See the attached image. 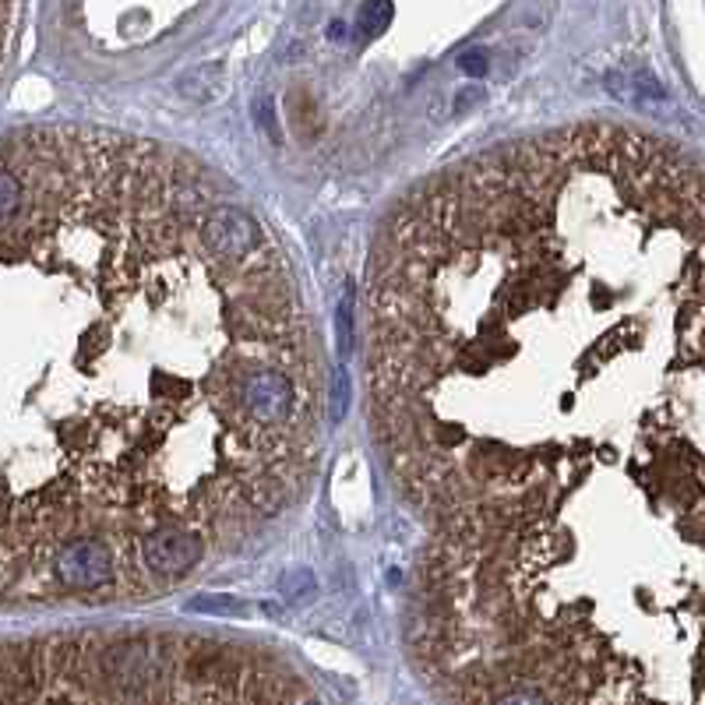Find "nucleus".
I'll use <instances>...</instances> for the list:
<instances>
[{
    "label": "nucleus",
    "instance_id": "obj_1",
    "mask_svg": "<svg viewBox=\"0 0 705 705\" xmlns=\"http://www.w3.org/2000/svg\"><path fill=\"white\" fill-rule=\"evenodd\" d=\"M0 705H325L268 653L191 635L0 649Z\"/></svg>",
    "mask_w": 705,
    "mask_h": 705
},
{
    "label": "nucleus",
    "instance_id": "obj_2",
    "mask_svg": "<svg viewBox=\"0 0 705 705\" xmlns=\"http://www.w3.org/2000/svg\"><path fill=\"white\" fill-rule=\"evenodd\" d=\"M57 579L71 593H92L103 589L117 575V554L106 540L99 536H85V540H71L60 547L57 554Z\"/></svg>",
    "mask_w": 705,
    "mask_h": 705
},
{
    "label": "nucleus",
    "instance_id": "obj_3",
    "mask_svg": "<svg viewBox=\"0 0 705 705\" xmlns=\"http://www.w3.org/2000/svg\"><path fill=\"white\" fill-rule=\"evenodd\" d=\"M205 543V536L191 533V529H159L141 540V568L156 579H184L205 561Z\"/></svg>",
    "mask_w": 705,
    "mask_h": 705
},
{
    "label": "nucleus",
    "instance_id": "obj_4",
    "mask_svg": "<svg viewBox=\"0 0 705 705\" xmlns=\"http://www.w3.org/2000/svg\"><path fill=\"white\" fill-rule=\"evenodd\" d=\"M392 15H395L392 0H364L357 15V29L364 32L367 39H374L392 25Z\"/></svg>",
    "mask_w": 705,
    "mask_h": 705
},
{
    "label": "nucleus",
    "instance_id": "obj_5",
    "mask_svg": "<svg viewBox=\"0 0 705 705\" xmlns=\"http://www.w3.org/2000/svg\"><path fill=\"white\" fill-rule=\"evenodd\" d=\"M282 593L290 596V600H304V596L314 593V575L307 572V568L286 572V575H282Z\"/></svg>",
    "mask_w": 705,
    "mask_h": 705
},
{
    "label": "nucleus",
    "instance_id": "obj_6",
    "mask_svg": "<svg viewBox=\"0 0 705 705\" xmlns=\"http://www.w3.org/2000/svg\"><path fill=\"white\" fill-rule=\"evenodd\" d=\"M191 610H205V614H244L233 596H201V600L191 603Z\"/></svg>",
    "mask_w": 705,
    "mask_h": 705
},
{
    "label": "nucleus",
    "instance_id": "obj_7",
    "mask_svg": "<svg viewBox=\"0 0 705 705\" xmlns=\"http://www.w3.org/2000/svg\"><path fill=\"white\" fill-rule=\"evenodd\" d=\"M332 423H342V416H346V406H349V381H346V374H335L332 378Z\"/></svg>",
    "mask_w": 705,
    "mask_h": 705
},
{
    "label": "nucleus",
    "instance_id": "obj_8",
    "mask_svg": "<svg viewBox=\"0 0 705 705\" xmlns=\"http://www.w3.org/2000/svg\"><path fill=\"white\" fill-rule=\"evenodd\" d=\"M487 67H490V60H487V53L483 50H466L459 57V71L462 75H469V78H483L487 75Z\"/></svg>",
    "mask_w": 705,
    "mask_h": 705
}]
</instances>
